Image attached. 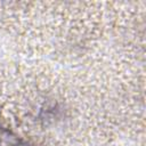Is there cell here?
Returning <instances> with one entry per match:
<instances>
[{
  "instance_id": "obj_1",
  "label": "cell",
  "mask_w": 146,
  "mask_h": 146,
  "mask_svg": "<svg viewBox=\"0 0 146 146\" xmlns=\"http://www.w3.org/2000/svg\"><path fill=\"white\" fill-rule=\"evenodd\" d=\"M0 146H27V145L10 130L0 128Z\"/></svg>"
}]
</instances>
